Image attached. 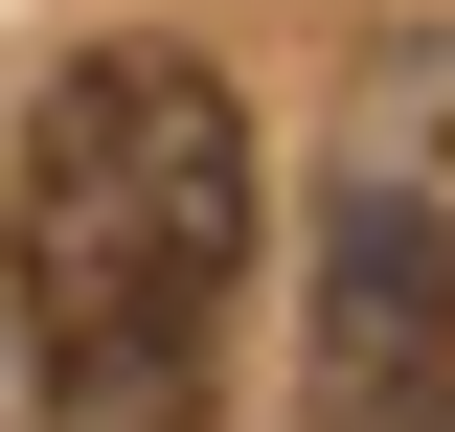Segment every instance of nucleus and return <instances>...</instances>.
Returning <instances> with one entry per match:
<instances>
[{
	"label": "nucleus",
	"mask_w": 455,
	"mask_h": 432,
	"mask_svg": "<svg viewBox=\"0 0 455 432\" xmlns=\"http://www.w3.org/2000/svg\"><path fill=\"white\" fill-rule=\"evenodd\" d=\"M251 92L205 46H68L0 182V296H23V387L46 432H182L251 296Z\"/></svg>",
	"instance_id": "1"
},
{
	"label": "nucleus",
	"mask_w": 455,
	"mask_h": 432,
	"mask_svg": "<svg viewBox=\"0 0 455 432\" xmlns=\"http://www.w3.org/2000/svg\"><path fill=\"white\" fill-rule=\"evenodd\" d=\"M319 410H341V432L455 410V228L410 205V182H364L341 251H319Z\"/></svg>",
	"instance_id": "2"
}]
</instances>
